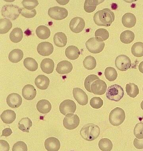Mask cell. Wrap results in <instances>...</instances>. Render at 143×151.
Here are the masks:
<instances>
[{"instance_id":"cell-11","label":"cell","mask_w":143,"mask_h":151,"mask_svg":"<svg viewBox=\"0 0 143 151\" xmlns=\"http://www.w3.org/2000/svg\"><path fill=\"white\" fill-rule=\"evenodd\" d=\"M107 85L103 80L98 79L94 81L91 86L92 93L97 95H103L106 91Z\"/></svg>"},{"instance_id":"cell-28","label":"cell","mask_w":143,"mask_h":151,"mask_svg":"<svg viewBox=\"0 0 143 151\" xmlns=\"http://www.w3.org/2000/svg\"><path fill=\"white\" fill-rule=\"evenodd\" d=\"M35 32L38 37L42 40L47 39L51 35V31L50 29L47 26L43 25L38 26Z\"/></svg>"},{"instance_id":"cell-39","label":"cell","mask_w":143,"mask_h":151,"mask_svg":"<svg viewBox=\"0 0 143 151\" xmlns=\"http://www.w3.org/2000/svg\"><path fill=\"white\" fill-rule=\"evenodd\" d=\"M105 77L110 82H113L116 80L118 76L117 71L113 67H108L105 69Z\"/></svg>"},{"instance_id":"cell-31","label":"cell","mask_w":143,"mask_h":151,"mask_svg":"<svg viewBox=\"0 0 143 151\" xmlns=\"http://www.w3.org/2000/svg\"><path fill=\"white\" fill-rule=\"evenodd\" d=\"M135 34L131 31L127 30L122 32L120 35V40L124 44H129L134 41Z\"/></svg>"},{"instance_id":"cell-2","label":"cell","mask_w":143,"mask_h":151,"mask_svg":"<svg viewBox=\"0 0 143 151\" xmlns=\"http://www.w3.org/2000/svg\"><path fill=\"white\" fill-rule=\"evenodd\" d=\"M100 134V129L99 126L92 123L83 126L80 132L81 137L88 141H92L97 139Z\"/></svg>"},{"instance_id":"cell-42","label":"cell","mask_w":143,"mask_h":151,"mask_svg":"<svg viewBox=\"0 0 143 151\" xmlns=\"http://www.w3.org/2000/svg\"><path fill=\"white\" fill-rule=\"evenodd\" d=\"M134 133L136 138L139 139H143V122H139L136 124Z\"/></svg>"},{"instance_id":"cell-7","label":"cell","mask_w":143,"mask_h":151,"mask_svg":"<svg viewBox=\"0 0 143 151\" xmlns=\"http://www.w3.org/2000/svg\"><path fill=\"white\" fill-rule=\"evenodd\" d=\"M48 13L51 18L56 20H62L68 15V11L65 8L57 6L50 8Z\"/></svg>"},{"instance_id":"cell-27","label":"cell","mask_w":143,"mask_h":151,"mask_svg":"<svg viewBox=\"0 0 143 151\" xmlns=\"http://www.w3.org/2000/svg\"><path fill=\"white\" fill-rule=\"evenodd\" d=\"M24 53L20 49H14L12 50L9 55V59L13 63H18L23 58Z\"/></svg>"},{"instance_id":"cell-13","label":"cell","mask_w":143,"mask_h":151,"mask_svg":"<svg viewBox=\"0 0 143 151\" xmlns=\"http://www.w3.org/2000/svg\"><path fill=\"white\" fill-rule=\"evenodd\" d=\"M85 26V22L83 18L79 17L73 18L69 24L70 30L73 32L79 33L82 32Z\"/></svg>"},{"instance_id":"cell-30","label":"cell","mask_w":143,"mask_h":151,"mask_svg":"<svg viewBox=\"0 0 143 151\" xmlns=\"http://www.w3.org/2000/svg\"><path fill=\"white\" fill-rule=\"evenodd\" d=\"M23 34L22 29L19 27H16L10 33L9 37L10 40L14 43H17L20 42L22 39Z\"/></svg>"},{"instance_id":"cell-48","label":"cell","mask_w":143,"mask_h":151,"mask_svg":"<svg viewBox=\"0 0 143 151\" xmlns=\"http://www.w3.org/2000/svg\"><path fill=\"white\" fill-rule=\"evenodd\" d=\"M12 131L11 128H7L4 129L2 132V134L1 137L4 136L5 137H8L12 134Z\"/></svg>"},{"instance_id":"cell-19","label":"cell","mask_w":143,"mask_h":151,"mask_svg":"<svg viewBox=\"0 0 143 151\" xmlns=\"http://www.w3.org/2000/svg\"><path fill=\"white\" fill-rule=\"evenodd\" d=\"M37 87L40 90H45L50 85V81L48 78L43 74L38 76L35 80Z\"/></svg>"},{"instance_id":"cell-21","label":"cell","mask_w":143,"mask_h":151,"mask_svg":"<svg viewBox=\"0 0 143 151\" xmlns=\"http://www.w3.org/2000/svg\"><path fill=\"white\" fill-rule=\"evenodd\" d=\"M122 22L124 26L127 28H132L136 25L137 18L132 13H126L122 17Z\"/></svg>"},{"instance_id":"cell-10","label":"cell","mask_w":143,"mask_h":151,"mask_svg":"<svg viewBox=\"0 0 143 151\" xmlns=\"http://www.w3.org/2000/svg\"><path fill=\"white\" fill-rule=\"evenodd\" d=\"M76 105L74 101L71 99H66L60 103L59 106V110L64 115L69 113H74L76 109Z\"/></svg>"},{"instance_id":"cell-16","label":"cell","mask_w":143,"mask_h":151,"mask_svg":"<svg viewBox=\"0 0 143 151\" xmlns=\"http://www.w3.org/2000/svg\"><path fill=\"white\" fill-rule=\"evenodd\" d=\"M44 145L47 151H58L60 148V143L57 138L51 137L46 139Z\"/></svg>"},{"instance_id":"cell-20","label":"cell","mask_w":143,"mask_h":151,"mask_svg":"<svg viewBox=\"0 0 143 151\" xmlns=\"http://www.w3.org/2000/svg\"><path fill=\"white\" fill-rule=\"evenodd\" d=\"M40 67L43 73L47 74H51L54 69V62L52 59L50 58L45 59L41 63Z\"/></svg>"},{"instance_id":"cell-38","label":"cell","mask_w":143,"mask_h":151,"mask_svg":"<svg viewBox=\"0 0 143 151\" xmlns=\"http://www.w3.org/2000/svg\"><path fill=\"white\" fill-rule=\"evenodd\" d=\"M95 38L100 42L107 40L109 37V32L107 29L104 28H99L95 33Z\"/></svg>"},{"instance_id":"cell-36","label":"cell","mask_w":143,"mask_h":151,"mask_svg":"<svg viewBox=\"0 0 143 151\" xmlns=\"http://www.w3.org/2000/svg\"><path fill=\"white\" fill-rule=\"evenodd\" d=\"M132 53L135 57L141 58L143 56V43L137 42L134 44L131 48Z\"/></svg>"},{"instance_id":"cell-5","label":"cell","mask_w":143,"mask_h":151,"mask_svg":"<svg viewBox=\"0 0 143 151\" xmlns=\"http://www.w3.org/2000/svg\"><path fill=\"white\" fill-rule=\"evenodd\" d=\"M124 91L122 87L114 84L108 87L106 92V97L109 100L116 102L120 101L123 98Z\"/></svg>"},{"instance_id":"cell-44","label":"cell","mask_w":143,"mask_h":151,"mask_svg":"<svg viewBox=\"0 0 143 151\" xmlns=\"http://www.w3.org/2000/svg\"><path fill=\"white\" fill-rule=\"evenodd\" d=\"M22 4L25 9L31 11L36 7L38 5L39 3L37 1H35V0L34 1L24 0L22 2Z\"/></svg>"},{"instance_id":"cell-22","label":"cell","mask_w":143,"mask_h":151,"mask_svg":"<svg viewBox=\"0 0 143 151\" xmlns=\"http://www.w3.org/2000/svg\"><path fill=\"white\" fill-rule=\"evenodd\" d=\"M37 109L42 114H47L51 111L52 106L47 99H42L38 102L36 105Z\"/></svg>"},{"instance_id":"cell-51","label":"cell","mask_w":143,"mask_h":151,"mask_svg":"<svg viewBox=\"0 0 143 151\" xmlns=\"http://www.w3.org/2000/svg\"></svg>"},{"instance_id":"cell-43","label":"cell","mask_w":143,"mask_h":151,"mask_svg":"<svg viewBox=\"0 0 143 151\" xmlns=\"http://www.w3.org/2000/svg\"><path fill=\"white\" fill-rule=\"evenodd\" d=\"M20 13L22 15L26 18H34L37 14L35 9L29 11L24 8H20Z\"/></svg>"},{"instance_id":"cell-3","label":"cell","mask_w":143,"mask_h":151,"mask_svg":"<svg viewBox=\"0 0 143 151\" xmlns=\"http://www.w3.org/2000/svg\"><path fill=\"white\" fill-rule=\"evenodd\" d=\"M125 118L124 111L122 108L117 107L113 109L110 113L109 121L112 125L118 127L123 123Z\"/></svg>"},{"instance_id":"cell-46","label":"cell","mask_w":143,"mask_h":151,"mask_svg":"<svg viewBox=\"0 0 143 151\" xmlns=\"http://www.w3.org/2000/svg\"><path fill=\"white\" fill-rule=\"evenodd\" d=\"M10 146L6 141L1 139L0 140V151H9Z\"/></svg>"},{"instance_id":"cell-26","label":"cell","mask_w":143,"mask_h":151,"mask_svg":"<svg viewBox=\"0 0 143 151\" xmlns=\"http://www.w3.org/2000/svg\"><path fill=\"white\" fill-rule=\"evenodd\" d=\"M104 1L101 0H86L85 1L84 9L88 13H91L96 10L97 6L102 3Z\"/></svg>"},{"instance_id":"cell-34","label":"cell","mask_w":143,"mask_h":151,"mask_svg":"<svg viewBox=\"0 0 143 151\" xmlns=\"http://www.w3.org/2000/svg\"><path fill=\"white\" fill-rule=\"evenodd\" d=\"M24 65L26 69L32 72L36 71L38 67V64L36 60L31 58H26L24 60Z\"/></svg>"},{"instance_id":"cell-33","label":"cell","mask_w":143,"mask_h":151,"mask_svg":"<svg viewBox=\"0 0 143 151\" xmlns=\"http://www.w3.org/2000/svg\"><path fill=\"white\" fill-rule=\"evenodd\" d=\"M12 27V23L9 19L1 18L0 20V34H6Z\"/></svg>"},{"instance_id":"cell-50","label":"cell","mask_w":143,"mask_h":151,"mask_svg":"<svg viewBox=\"0 0 143 151\" xmlns=\"http://www.w3.org/2000/svg\"><path fill=\"white\" fill-rule=\"evenodd\" d=\"M141 107L142 109L143 110V101L141 103Z\"/></svg>"},{"instance_id":"cell-9","label":"cell","mask_w":143,"mask_h":151,"mask_svg":"<svg viewBox=\"0 0 143 151\" xmlns=\"http://www.w3.org/2000/svg\"><path fill=\"white\" fill-rule=\"evenodd\" d=\"M115 66L119 70L125 71L131 67V60L125 55L118 56L115 60Z\"/></svg>"},{"instance_id":"cell-29","label":"cell","mask_w":143,"mask_h":151,"mask_svg":"<svg viewBox=\"0 0 143 151\" xmlns=\"http://www.w3.org/2000/svg\"><path fill=\"white\" fill-rule=\"evenodd\" d=\"M32 126V122L28 117L23 118L22 119L18 122V129L24 132L29 133L30 128Z\"/></svg>"},{"instance_id":"cell-25","label":"cell","mask_w":143,"mask_h":151,"mask_svg":"<svg viewBox=\"0 0 143 151\" xmlns=\"http://www.w3.org/2000/svg\"><path fill=\"white\" fill-rule=\"evenodd\" d=\"M54 43L57 46L63 47L65 46L67 42V38L64 33L57 32L53 37Z\"/></svg>"},{"instance_id":"cell-12","label":"cell","mask_w":143,"mask_h":151,"mask_svg":"<svg viewBox=\"0 0 143 151\" xmlns=\"http://www.w3.org/2000/svg\"><path fill=\"white\" fill-rule=\"evenodd\" d=\"M73 94L74 99L81 106H85L88 101V97L86 93L82 89L79 88H74Z\"/></svg>"},{"instance_id":"cell-40","label":"cell","mask_w":143,"mask_h":151,"mask_svg":"<svg viewBox=\"0 0 143 151\" xmlns=\"http://www.w3.org/2000/svg\"><path fill=\"white\" fill-rule=\"evenodd\" d=\"M99 79V77L95 74H90L86 78L84 81V86L86 90L89 92L92 93L91 86L93 82L96 80Z\"/></svg>"},{"instance_id":"cell-6","label":"cell","mask_w":143,"mask_h":151,"mask_svg":"<svg viewBox=\"0 0 143 151\" xmlns=\"http://www.w3.org/2000/svg\"><path fill=\"white\" fill-rule=\"evenodd\" d=\"M87 49L91 53H99L103 50L105 43L98 41L95 37H92L88 40L86 43Z\"/></svg>"},{"instance_id":"cell-23","label":"cell","mask_w":143,"mask_h":151,"mask_svg":"<svg viewBox=\"0 0 143 151\" xmlns=\"http://www.w3.org/2000/svg\"><path fill=\"white\" fill-rule=\"evenodd\" d=\"M1 118L4 123L11 124L16 119V114L14 111L12 110H6L1 114Z\"/></svg>"},{"instance_id":"cell-32","label":"cell","mask_w":143,"mask_h":151,"mask_svg":"<svg viewBox=\"0 0 143 151\" xmlns=\"http://www.w3.org/2000/svg\"><path fill=\"white\" fill-rule=\"evenodd\" d=\"M126 91L128 96L132 98H135L139 93L138 86L134 83H129L126 85Z\"/></svg>"},{"instance_id":"cell-35","label":"cell","mask_w":143,"mask_h":151,"mask_svg":"<svg viewBox=\"0 0 143 151\" xmlns=\"http://www.w3.org/2000/svg\"><path fill=\"white\" fill-rule=\"evenodd\" d=\"M98 146L101 150L110 151L113 147V144L110 139L107 138H103L99 140Z\"/></svg>"},{"instance_id":"cell-47","label":"cell","mask_w":143,"mask_h":151,"mask_svg":"<svg viewBox=\"0 0 143 151\" xmlns=\"http://www.w3.org/2000/svg\"><path fill=\"white\" fill-rule=\"evenodd\" d=\"M134 145L136 148L138 149H143V139L139 140L137 138H135L134 141Z\"/></svg>"},{"instance_id":"cell-1","label":"cell","mask_w":143,"mask_h":151,"mask_svg":"<svg viewBox=\"0 0 143 151\" xmlns=\"http://www.w3.org/2000/svg\"><path fill=\"white\" fill-rule=\"evenodd\" d=\"M114 19V13L107 8L98 11L93 16V20L96 24L107 27L111 25Z\"/></svg>"},{"instance_id":"cell-15","label":"cell","mask_w":143,"mask_h":151,"mask_svg":"<svg viewBox=\"0 0 143 151\" xmlns=\"http://www.w3.org/2000/svg\"><path fill=\"white\" fill-rule=\"evenodd\" d=\"M54 47L52 44L49 42H42L37 47V52L43 56L50 55L53 52Z\"/></svg>"},{"instance_id":"cell-8","label":"cell","mask_w":143,"mask_h":151,"mask_svg":"<svg viewBox=\"0 0 143 151\" xmlns=\"http://www.w3.org/2000/svg\"><path fill=\"white\" fill-rule=\"evenodd\" d=\"M80 122V118L77 115L69 113L64 118L63 124L66 129L72 130L76 129L79 125Z\"/></svg>"},{"instance_id":"cell-41","label":"cell","mask_w":143,"mask_h":151,"mask_svg":"<svg viewBox=\"0 0 143 151\" xmlns=\"http://www.w3.org/2000/svg\"><path fill=\"white\" fill-rule=\"evenodd\" d=\"M90 105L93 108L99 109L102 107L103 101L100 97H93L90 101Z\"/></svg>"},{"instance_id":"cell-14","label":"cell","mask_w":143,"mask_h":151,"mask_svg":"<svg viewBox=\"0 0 143 151\" xmlns=\"http://www.w3.org/2000/svg\"><path fill=\"white\" fill-rule=\"evenodd\" d=\"M22 99L18 93H12L9 94L6 98V103L9 107L12 108H18L22 104Z\"/></svg>"},{"instance_id":"cell-37","label":"cell","mask_w":143,"mask_h":151,"mask_svg":"<svg viewBox=\"0 0 143 151\" xmlns=\"http://www.w3.org/2000/svg\"><path fill=\"white\" fill-rule=\"evenodd\" d=\"M97 65L96 60L92 56H87L83 61V65L86 69L92 70L96 68Z\"/></svg>"},{"instance_id":"cell-45","label":"cell","mask_w":143,"mask_h":151,"mask_svg":"<svg viewBox=\"0 0 143 151\" xmlns=\"http://www.w3.org/2000/svg\"><path fill=\"white\" fill-rule=\"evenodd\" d=\"M12 151H27V145L24 142L18 141L14 145L12 149Z\"/></svg>"},{"instance_id":"cell-18","label":"cell","mask_w":143,"mask_h":151,"mask_svg":"<svg viewBox=\"0 0 143 151\" xmlns=\"http://www.w3.org/2000/svg\"><path fill=\"white\" fill-rule=\"evenodd\" d=\"M22 95L24 98L26 100H33L36 97L37 90L33 85L27 84L23 88Z\"/></svg>"},{"instance_id":"cell-4","label":"cell","mask_w":143,"mask_h":151,"mask_svg":"<svg viewBox=\"0 0 143 151\" xmlns=\"http://www.w3.org/2000/svg\"><path fill=\"white\" fill-rule=\"evenodd\" d=\"M1 12L3 17L14 20L20 15V8L12 4H6L2 7Z\"/></svg>"},{"instance_id":"cell-17","label":"cell","mask_w":143,"mask_h":151,"mask_svg":"<svg viewBox=\"0 0 143 151\" xmlns=\"http://www.w3.org/2000/svg\"><path fill=\"white\" fill-rule=\"evenodd\" d=\"M73 69V65L70 62L64 60L57 64L56 71L59 74H64L70 73Z\"/></svg>"},{"instance_id":"cell-24","label":"cell","mask_w":143,"mask_h":151,"mask_svg":"<svg viewBox=\"0 0 143 151\" xmlns=\"http://www.w3.org/2000/svg\"><path fill=\"white\" fill-rule=\"evenodd\" d=\"M65 53L67 58L71 60L77 59L80 54L78 48L74 45H70L67 47L65 50Z\"/></svg>"},{"instance_id":"cell-49","label":"cell","mask_w":143,"mask_h":151,"mask_svg":"<svg viewBox=\"0 0 143 151\" xmlns=\"http://www.w3.org/2000/svg\"><path fill=\"white\" fill-rule=\"evenodd\" d=\"M138 68H139V70L140 73L143 74V61L139 64V66H138Z\"/></svg>"}]
</instances>
